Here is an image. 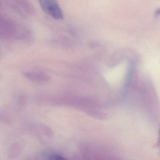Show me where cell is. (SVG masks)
Here are the masks:
<instances>
[{
	"mask_svg": "<svg viewBox=\"0 0 160 160\" xmlns=\"http://www.w3.org/2000/svg\"><path fill=\"white\" fill-rule=\"evenodd\" d=\"M44 12L56 20L62 19L63 14L57 0H39Z\"/></svg>",
	"mask_w": 160,
	"mask_h": 160,
	"instance_id": "6da1fadb",
	"label": "cell"
}]
</instances>
